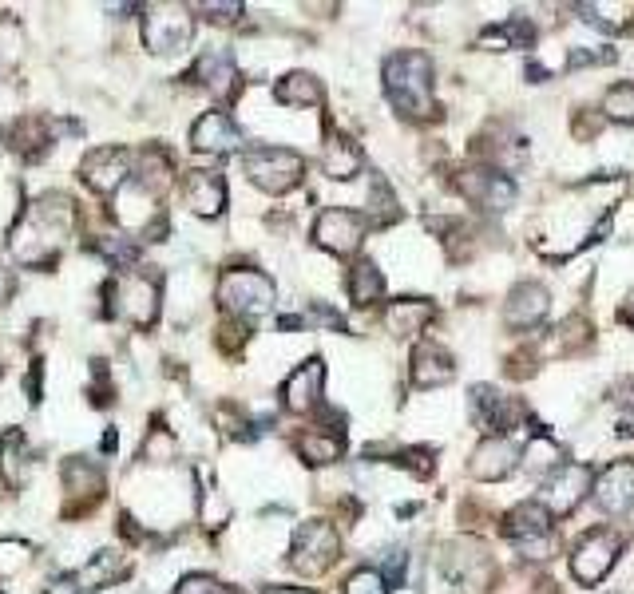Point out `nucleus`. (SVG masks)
<instances>
[{
  "label": "nucleus",
  "instance_id": "nucleus-1",
  "mask_svg": "<svg viewBox=\"0 0 634 594\" xmlns=\"http://www.w3.org/2000/svg\"><path fill=\"white\" fill-rule=\"evenodd\" d=\"M385 92L405 115L432 111V60L424 52H397L385 60Z\"/></svg>",
  "mask_w": 634,
  "mask_h": 594
},
{
  "label": "nucleus",
  "instance_id": "nucleus-2",
  "mask_svg": "<svg viewBox=\"0 0 634 594\" xmlns=\"http://www.w3.org/2000/svg\"><path fill=\"white\" fill-rule=\"evenodd\" d=\"M242 167H246L250 183L262 187L266 195H286V191H294V187L302 183V175H306L302 155H294V151H286V147H254V151H246Z\"/></svg>",
  "mask_w": 634,
  "mask_h": 594
},
{
  "label": "nucleus",
  "instance_id": "nucleus-3",
  "mask_svg": "<svg viewBox=\"0 0 634 594\" xmlns=\"http://www.w3.org/2000/svg\"><path fill=\"white\" fill-rule=\"evenodd\" d=\"M195 36V16L183 4H147L143 8V44L151 52H183Z\"/></svg>",
  "mask_w": 634,
  "mask_h": 594
},
{
  "label": "nucleus",
  "instance_id": "nucleus-4",
  "mask_svg": "<svg viewBox=\"0 0 634 594\" xmlns=\"http://www.w3.org/2000/svg\"><path fill=\"white\" fill-rule=\"evenodd\" d=\"M218 301L234 317H262L274 305V282L258 270H226L218 282Z\"/></svg>",
  "mask_w": 634,
  "mask_h": 594
},
{
  "label": "nucleus",
  "instance_id": "nucleus-5",
  "mask_svg": "<svg viewBox=\"0 0 634 594\" xmlns=\"http://www.w3.org/2000/svg\"><path fill=\"white\" fill-rule=\"evenodd\" d=\"M551 511L543 503H520L504 515V535L520 543V551L531 559H543L551 551Z\"/></svg>",
  "mask_w": 634,
  "mask_h": 594
},
{
  "label": "nucleus",
  "instance_id": "nucleus-6",
  "mask_svg": "<svg viewBox=\"0 0 634 594\" xmlns=\"http://www.w3.org/2000/svg\"><path fill=\"white\" fill-rule=\"evenodd\" d=\"M619 547H623V539H619L615 531H591V535L575 547V555H571V575H575L583 587L603 583L607 571H611L615 559H619Z\"/></svg>",
  "mask_w": 634,
  "mask_h": 594
},
{
  "label": "nucleus",
  "instance_id": "nucleus-7",
  "mask_svg": "<svg viewBox=\"0 0 634 594\" xmlns=\"http://www.w3.org/2000/svg\"><path fill=\"white\" fill-rule=\"evenodd\" d=\"M365 214L349 210V206H329L314 226V242L329 254H353L365 242Z\"/></svg>",
  "mask_w": 634,
  "mask_h": 594
},
{
  "label": "nucleus",
  "instance_id": "nucleus-8",
  "mask_svg": "<svg viewBox=\"0 0 634 594\" xmlns=\"http://www.w3.org/2000/svg\"><path fill=\"white\" fill-rule=\"evenodd\" d=\"M337 551H341L337 531H333L329 523L314 519V523H302V527H298L290 559H294V567H298V571H306V575H321V571L337 559Z\"/></svg>",
  "mask_w": 634,
  "mask_h": 594
},
{
  "label": "nucleus",
  "instance_id": "nucleus-9",
  "mask_svg": "<svg viewBox=\"0 0 634 594\" xmlns=\"http://www.w3.org/2000/svg\"><path fill=\"white\" fill-rule=\"evenodd\" d=\"M115 313L119 317H127V321H135L139 329H147L155 317H159V286H155V278H147V274H131V278H123L115 290Z\"/></svg>",
  "mask_w": 634,
  "mask_h": 594
},
{
  "label": "nucleus",
  "instance_id": "nucleus-10",
  "mask_svg": "<svg viewBox=\"0 0 634 594\" xmlns=\"http://www.w3.org/2000/svg\"><path fill=\"white\" fill-rule=\"evenodd\" d=\"M80 175H84V183H88L92 191L115 195V191L127 183V175H131V151H123V147H100V151H92V155L84 159Z\"/></svg>",
  "mask_w": 634,
  "mask_h": 594
},
{
  "label": "nucleus",
  "instance_id": "nucleus-11",
  "mask_svg": "<svg viewBox=\"0 0 634 594\" xmlns=\"http://www.w3.org/2000/svg\"><path fill=\"white\" fill-rule=\"evenodd\" d=\"M591 492V468H583V464H563L555 476H551V484H547V511L551 515H571L583 499Z\"/></svg>",
  "mask_w": 634,
  "mask_h": 594
},
{
  "label": "nucleus",
  "instance_id": "nucleus-12",
  "mask_svg": "<svg viewBox=\"0 0 634 594\" xmlns=\"http://www.w3.org/2000/svg\"><path fill=\"white\" fill-rule=\"evenodd\" d=\"M460 191L468 202H476L484 210H508L516 202V183L500 171H464Z\"/></svg>",
  "mask_w": 634,
  "mask_h": 594
},
{
  "label": "nucleus",
  "instance_id": "nucleus-13",
  "mask_svg": "<svg viewBox=\"0 0 634 594\" xmlns=\"http://www.w3.org/2000/svg\"><path fill=\"white\" fill-rule=\"evenodd\" d=\"M191 147L203 151V155H226V151L242 147V135H238V127H234V119L226 111H207L191 127Z\"/></svg>",
  "mask_w": 634,
  "mask_h": 594
},
{
  "label": "nucleus",
  "instance_id": "nucleus-14",
  "mask_svg": "<svg viewBox=\"0 0 634 594\" xmlns=\"http://www.w3.org/2000/svg\"><path fill=\"white\" fill-rule=\"evenodd\" d=\"M516 464H520V448L508 436H488L472 456V476L476 480H504L516 472Z\"/></svg>",
  "mask_w": 634,
  "mask_h": 594
},
{
  "label": "nucleus",
  "instance_id": "nucleus-15",
  "mask_svg": "<svg viewBox=\"0 0 634 594\" xmlns=\"http://www.w3.org/2000/svg\"><path fill=\"white\" fill-rule=\"evenodd\" d=\"M321 385H325V365H321V361H306V365H298V369L286 377L282 404H286L290 412H310V408H317V400H321Z\"/></svg>",
  "mask_w": 634,
  "mask_h": 594
},
{
  "label": "nucleus",
  "instance_id": "nucleus-16",
  "mask_svg": "<svg viewBox=\"0 0 634 594\" xmlns=\"http://www.w3.org/2000/svg\"><path fill=\"white\" fill-rule=\"evenodd\" d=\"M595 503L603 511H627L634 503V464L631 460H619L611 468L599 472L595 480Z\"/></svg>",
  "mask_w": 634,
  "mask_h": 594
},
{
  "label": "nucleus",
  "instance_id": "nucleus-17",
  "mask_svg": "<svg viewBox=\"0 0 634 594\" xmlns=\"http://www.w3.org/2000/svg\"><path fill=\"white\" fill-rule=\"evenodd\" d=\"M187 206L199 218H218L226 206V183L218 171H191L187 175Z\"/></svg>",
  "mask_w": 634,
  "mask_h": 594
},
{
  "label": "nucleus",
  "instance_id": "nucleus-18",
  "mask_svg": "<svg viewBox=\"0 0 634 594\" xmlns=\"http://www.w3.org/2000/svg\"><path fill=\"white\" fill-rule=\"evenodd\" d=\"M543 313H547V290H543V286H535V282L516 286L512 297H508V305H504V321H508V329H531V325H539V321H543Z\"/></svg>",
  "mask_w": 634,
  "mask_h": 594
},
{
  "label": "nucleus",
  "instance_id": "nucleus-19",
  "mask_svg": "<svg viewBox=\"0 0 634 594\" xmlns=\"http://www.w3.org/2000/svg\"><path fill=\"white\" fill-rule=\"evenodd\" d=\"M452 377H456V365H452V357L440 345H432V341L417 345V353H413V385L436 389V385H448Z\"/></svg>",
  "mask_w": 634,
  "mask_h": 594
},
{
  "label": "nucleus",
  "instance_id": "nucleus-20",
  "mask_svg": "<svg viewBox=\"0 0 634 594\" xmlns=\"http://www.w3.org/2000/svg\"><path fill=\"white\" fill-rule=\"evenodd\" d=\"M428 321H432V301H424V297H401L385 309V325L397 337H417Z\"/></svg>",
  "mask_w": 634,
  "mask_h": 594
},
{
  "label": "nucleus",
  "instance_id": "nucleus-21",
  "mask_svg": "<svg viewBox=\"0 0 634 594\" xmlns=\"http://www.w3.org/2000/svg\"><path fill=\"white\" fill-rule=\"evenodd\" d=\"M195 80H203V88H211L218 96H230L234 84H238V72H234V60L226 48H207L195 64Z\"/></svg>",
  "mask_w": 634,
  "mask_h": 594
},
{
  "label": "nucleus",
  "instance_id": "nucleus-22",
  "mask_svg": "<svg viewBox=\"0 0 634 594\" xmlns=\"http://www.w3.org/2000/svg\"><path fill=\"white\" fill-rule=\"evenodd\" d=\"M361 147L353 143V139H345V135H333L329 143H325V155H321V167H325V175L329 179H337V183H345V179H353V175H361Z\"/></svg>",
  "mask_w": 634,
  "mask_h": 594
},
{
  "label": "nucleus",
  "instance_id": "nucleus-23",
  "mask_svg": "<svg viewBox=\"0 0 634 594\" xmlns=\"http://www.w3.org/2000/svg\"><path fill=\"white\" fill-rule=\"evenodd\" d=\"M64 480H68V492L76 495V507H84V503H92V499L104 495V472H100V464H92L84 456H76V460L64 464Z\"/></svg>",
  "mask_w": 634,
  "mask_h": 594
},
{
  "label": "nucleus",
  "instance_id": "nucleus-24",
  "mask_svg": "<svg viewBox=\"0 0 634 594\" xmlns=\"http://www.w3.org/2000/svg\"><path fill=\"white\" fill-rule=\"evenodd\" d=\"M341 448H345L341 432H321V428H310V432H302V436H298V456H302L306 464H333V460L341 456Z\"/></svg>",
  "mask_w": 634,
  "mask_h": 594
},
{
  "label": "nucleus",
  "instance_id": "nucleus-25",
  "mask_svg": "<svg viewBox=\"0 0 634 594\" xmlns=\"http://www.w3.org/2000/svg\"><path fill=\"white\" fill-rule=\"evenodd\" d=\"M123 575H127V555H123V551H100V555H92V563L80 571V583L92 591V587L119 583Z\"/></svg>",
  "mask_w": 634,
  "mask_h": 594
},
{
  "label": "nucleus",
  "instance_id": "nucleus-26",
  "mask_svg": "<svg viewBox=\"0 0 634 594\" xmlns=\"http://www.w3.org/2000/svg\"><path fill=\"white\" fill-rule=\"evenodd\" d=\"M0 476L12 488H20L28 476V448H24V432H16V428L8 436H0Z\"/></svg>",
  "mask_w": 634,
  "mask_h": 594
},
{
  "label": "nucleus",
  "instance_id": "nucleus-27",
  "mask_svg": "<svg viewBox=\"0 0 634 594\" xmlns=\"http://www.w3.org/2000/svg\"><path fill=\"white\" fill-rule=\"evenodd\" d=\"M274 96H278V103H294V107H317V103L325 99V92H321V84H317L310 72H290L286 80H278Z\"/></svg>",
  "mask_w": 634,
  "mask_h": 594
},
{
  "label": "nucleus",
  "instance_id": "nucleus-28",
  "mask_svg": "<svg viewBox=\"0 0 634 594\" xmlns=\"http://www.w3.org/2000/svg\"><path fill=\"white\" fill-rule=\"evenodd\" d=\"M381 294H385L381 270H377L373 262H357V266L349 270V297H353L357 305H373V301H381Z\"/></svg>",
  "mask_w": 634,
  "mask_h": 594
},
{
  "label": "nucleus",
  "instance_id": "nucleus-29",
  "mask_svg": "<svg viewBox=\"0 0 634 594\" xmlns=\"http://www.w3.org/2000/svg\"><path fill=\"white\" fill-rule=\"evenodd\" d=\"M401 210H397V198L393 191L385 187V179H373V195H369V214H365V222L369 226H385V222H393Z\"/></svg>",
  "mask_w": 634,
  "mask_h": 594
},
{
  "label": "nucleus",
  "instance_id": "nucleus-30",
  "mask_svg": "<svg viewBox=\"0 0 634 594\" xmlns=\"http://www.w3.org/2000/svg\"><path fill=\"white\" fill-rule=\"evenodd\" d=\"M480 44H500V48H528L531 44V24L528 20H508L500 28H488Z\"/></svg>",
  "mask_w": 634,
  "mask_h": 594
},
{
  "label": "nucleus",
  "instance_id": "nucleus-31",
  "mask_svg": "<svg viewBox=\"0 0 634 594\" xmlns=\"http://www.w3.org/2000/svg\"><path fill=\"white\" fill-rule=\"evenodd\" d=\"M32 563V547L24 539H0V579L20 575Z\"/></svg>",
  "mask_w": 634,
  "mask_h": 594
},
{
  "label": "nucleus",
  "instance_id": "nucleus-32",
  "mask_svg": "<svg viewBox=\"0 0 634 594\" xmlns=\"http://www.w3.org/2000/svg\"><path fill=\"white\" fill-rule=\"evenodd\" d=\"M12 139H16V151L24 159H36L44 151V123L40 119H20V127H16Z\"/></svg>",
  "mask_w": 634,
  "mask_h": 594
},
{
  "label": "nucleus",
  "instance_id": "nucleus-33",
  "mask_svg": "<svg viewBox=\"0 0 634 594\" xmlns=\"http://www.w3.org/2000/svg\"><path fill=\"white\" fill-rule=\"evenodd\" d=\"M603 111L611 119H623V123H634V84H615L607 99H603Z\"/></svg>",
  "mask_w": 634,
  "mask_h": 594
},
{
  "label": "nucleus",
  "instance_id": "nucleus-34",
  "mask_svg": "<svg viewBox=\"0 0 634 594\" xmlns=\"http://www.w3.org/2000/svg\"><path fill=\"white\" fill-rule=\"evenodd\" d=\"M345 594H389V583H385V575H381V571L365 567V571L349 575V583H345Z\"/></svg>",
  "mask_w": 634,
  "mask_h": 594
},
{
  "label": "nucleus",
  "instance_id": "nucleus-35",
  "mask_svg": "<svg viewBox=\"0 0 634 594\" xmlns=\"http://www.w3.org/2000/svg\"><path fill=\"white\" fill-rule=\"evenodd\" d=\"M100 254H107L115 266H127V262H135V242H127V238H119V234H107L104 242H100Z\"/></svg>",
  "mask_w": 634,
  "mask_h": 594
},
{
  "label": "nucleus",
  "instance_id": "nucleus-36",
  "mask_svg": "<svg viewBox=\"0 0 634 594\" xmlns=\"http://www.w3.org/2000/svg\"><path fill=\"white\" fill-rule=\"evenodd\" d=\"M175 594H230L218 579H211V575H187L179 587H175Z\"/></svg>",
  "mask_w": 634,
  "mask_h": 594
},
{
  "label": "nucleus",
  "instance_id": "nucleus-37",
  "mask_svg": "<svg viewBox=\"0 0 634 594\" xmlns=\"http://www.w3.org/2000/svg\"><path fill=\"white\" fill-rule=\"evenodd\" d=\"M171 452H175V440L163 428H155L151 440H147V448H143V460H167Z\"/></svg>",
  "mask_w": 634,
  "mask_h": 594
},
{
  "label": "nucleus",
  "instance_id": "nucleus-38",
  "mask_svg": "<svg viewBox=\"0 0 634 594\" xmlns=\"http://www.w3.org/2000/svg\"><path fill=\"white\" fill-rule=\"evenodd\" d=\"M199 12H207L211 20H218V24H226V20H238L242 4H238V0H234V4H199Z\"/></svg>",
  "mask_w": 634,
  "mask_h": 594
},
{
  "label": "nucleus",
  "instance_id": "nucleus-39",
  "mask_svg": "<svg viewBox=\"0 0 634 594\" xmlns=\"http://www.w3.org/2000/svg\"><path fill=\"white\" fill-rule=\"evenodd\" d=\"M218 424H222V432H230V436H242V428H246V420L238 416V408H218Z\"/></svg>",
  "mask_w": 634,
  "mask_h": 594
},
{
  "label": "nucleus",
  "instance_id": "nucleus-40",
  "mask_svg": "<svg viewBox=\"0 0 634 594\" xmlns=\"http://www.w3.org/2000/svg\"><path fill=\"white\" fill-rule=\"evenodd\" d=\"M44 594H92V591H88L80 579H56Z\"/></svg>",
  "mask_w": 634,
  "mask_h": 594
},
{
  "label": "nucleus",
  "instance_id": "nucleus-41",
  "mask_svg": "<svg viewBox=\"0 0 634 594\" xmlns=\"http://www.w3.org/2000/svg\"><path fill=\"white\" fill-rule=\"evenodd\" d=\"M12 290H16V278H12V270H4V266H0V305L12 297Z\"/></svg>",
  "mask_w": 634,
  "mask_h": 594
},
{
  "label": "nucleus",
  "instance_id": "nucleus-42",
  "mask_svg": "<svg viewBox=\"0 0 634 594\" xmlns=\"http://www.w3.org/2000/svg\"><path fill=\"white\" fill-rule=\"evenodd\" d=\"M266 594H314V591H302V587H270Z\"/></svg>",
  "mask_w": 634,
  "mask_h": 594
},
{
  "label": "nucleus",
  "instance_id": "nucleus-43",
  "mask_svg": "<svg viewBox=\"0 0 634 594\" xmlns=\"http://www.w3.org/2000/svg\"><path fill=\"white\" fill-rule=\"evenodd\" d=\"M623 321H627V325H634V294L627 297V305H623Z\"/></svg>",
  "mask_w": 634,
  "mask_h": 594
},
{
  "label": "nucleus",
  "instance_id": "nucleus-44",
  "mask_svg": "<svg viewBox=\"0 0 634 594\" xmlns=\"http://www.w3.org/2000/svg\"><path fill=\"white\" fill-rule=\"evenodd\" d=\"M0 147H4V135H0Z\"/></svg>",
  "mask_w": 634,
  "mask_h": 594
},
{
  "label": "nucleus",
  "instance_id": "nucleus-45",
  "mask_svg": "<svg viewBox=\"0 0 634 594\" xmlns=\"http://www.w3.org/2000/svg\"><path fill=\"white\" fill-rule=\"evenodd\" d=\"M0 373H4V369H0Z\"/></svg>",
  "mask_w": 634,
  "mask_h": 594
}]
</instances>
